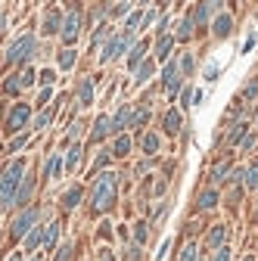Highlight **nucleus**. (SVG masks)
Masks as SVG:
<instances>
[{
    "instance_id": "nucleus-40",
    "label": "nucleus",
    "mask_w": 258,
    "mask_h": 261,
    "mask_svg": "<svg viewBox=\"0 0 258 261\" xmlns=\"http://www.w3.org/2000/svg\"><path fill=\"white\" fill-rule=\"evenodd\" d=\"M25 143H28V134H19V137H16V140H13V143L7 146V149H10V153H16V149H22Z\"/></svg>"
},
{
    "instance_id": "nucleus-45",
    "label": "nucleus",
    "mask_w": 258,
    "mask_h": 261,
    "mask_svg": "<svg viewBox=\"0 0 258 261\" xmlns=\"http://www.w3.org/2000/svg\"><path fill=\"white\" fill-rule=\"evenodd\" d=\"M127 10H131L127 4H115V7H109V16H124Z\"/></svg>"
},
{
    "instance_id": "nucleus-17",
    "label": "nucleus",
    "mask_w": 258,
    "mask_h": 261,
    "mask_svg": "<svg viewBox=\"0 0 258 261\" xmlns=\"http://www.w3.org/2000/svg\"><path fill=\"white\" fill-rule=\"evenodd\" d=\"M81 156H84V149H81V143H75L69 149V156H66V168H69V171H75V168L81 165Z\"/></svg>"
},
{
    "instance_id": "nucleus-7",
    "label": "nucleus",
    "mask_w": 258,
    "mask_h": 261,
    "mask_svg": "<svg viewBox=\"0 0 258 261\" xmlns=\"http://www.w3.org/2000/svg\"><path fill=\"white\" fill-rule=\"evenodd\" d=\"M31 118V109L28 106H13L10 115H7V130H22Z\"/></svg>"
},
{
    "instance_id": "nucleus-20",
    "label": "nucleus",
    "mask_w": 258,
    "mask_h": 261,
    "mask_svg": "<svg viewBox=\"0 0 258 261\" xmlns=\"http://www.w3.org/2000/svg\"><path fill=\"white\" fill-rule=\"evenodd\" d=\"M90 100H94V84H90V81H81V84H78V106H87Z\"/></svg>"
},
{
    "instance_id": "nucleus-29",
    "label": "nucleus",
    "mask_w": 258,
    "mask_h": 261,
    "mask_svg": "<svg viewBox=\"0 0 258 261\" xmlns=\"http://www.w3.org/2000/svg\"><path fill=\"white\" fill-rule=\"evenodd\" d=\"M239 137H246V124H243V121L233 124V130L227 134V143H239Z\"/></svg>"
},
{
    "instance_id": "nucleus-41",
    "label": "nucleus",
    "mask_w": 258,
    "mask_h": 261,
    "mask_svg": "<svg viewBox=\"0 0 258 261\" xmlns=\"http://www.w3.org/2000/svg\"><path fill=\"white\" fill-rule=\"evenodd\" d=\"M72 252H75V246H62L56 252V261H72Z\"/></svg>"
},
{
    "instance_id": "nucleus-5",
    "label": "nucleus",
    "mask_w": 258,
    "mask_h": 261,
    "mask_svg": "<svg viewBox=\"0 0 258 261\" xmlns=\"http://www.w3.org/2000/svg\"><path fill=\"white\" fill-rule=\"evenodd\" d=\"M78 31H81V13L72 10V13H66V25H62V34H59V37H62L66 44H75Z\"/></svg>"
},
{
    "instance_id": "nucleus-47",
    "label": "nucleus",
    "mask_w": 258,
    "mask_h": 261,
    "mask_svg": "<svg viewBox=\"0 0 258 261\" xmlns=\"http://www.w3.org/2000/svg\"><path fill=\"white\" fill-rule=\"evenodd\" d=\"M146 118H150V109H146V106H137V121H134V124H143Z\"/></svg>"
},
{
    "instance_id": "nucleus-59",
    "label": "nucleus",
    "mask_w": 258,
    "mask_h": 261,
    "mask_svg": "<svg viewBox=\"0 0 258 261\" xmlns=\"http://www.w3.org/2000/svg\"><path fill=\"white\" fill-rule=\"evenodd\" d=\"M255 168H258V159H255Z\"/></svg>"
},
{
    "instance_id": "nucleus-19",
    "label": "nucleus",
    "mask_w": 258,
    "mask_h": 261,
    "mask_svg": "<svg viewBox=\"0 0 258 261\" xmlns=\"http://www.w3.org/2000/svg\"><path fill=\"white\" fill-rule=\"evenodd\" d=\"M165 130H168V134H177L180 130V109H171L168 115H165Z\"/></svg>"
},
{
    "instance_id": "nucleus-57",
    "label": "nucleus",
    "mask_w": 258,
    "mask_h": 261,
    "mask_svg": "<svg viewBox=\"0 0 258 261\" xmlns=\"http://www.w3.org/2000/svg\"><path fill=\"white\" fill-rule=\"evenodd\" d=\"M243 261H255V258H252V255H246V258H243Z\"/></svg>"
},
{
    "instance_id": "nucleus-9",
    "label": "nucleus",
    "mask_w": 258,
    "mask_h": 261,
    "mask_svg": "<svg viewBox=\"0 0 258 261\" xmlns=\"http://www.w3.org/2000/svg\"><path fill=\"white\" fill-rule=\"evenodd\" d=\"M134 121H137V109L121 106V109H118V115L112 118V127H115V130H121V127H131Z\"/></svg>"
},
{
    "instance_id": "nucleus-22",
    "label": "nucleus",
    "mask_w": 258,
    "mask_h": 261,
    "mask_svg": "<svg viewBox=\"0 0 258 261\" xmlns=\"http://www.w3.org/2000/svg\"><path fill=\"white\" fill-rule=\"evenodd\" d=\"M59 162H62L59 156H50V159H47V165H44V177H56V174L62 171V165H59Z\"/></svg>"
},
{
    "instance_id": "nucleus-55",
    "label": "nucleus",
    "mask_w": 258,
    "mask_h": 261,
    "mask_svg": "<svg viewBox=\"0 0 258 261\" xmlns=\"http://www.w3.org/2000/svg\"><path fill=\"white\" fill-rule=\"evenodd\" d=\"M100 261H115V258H112V255H103V258H100Z\"/></svg>"
},
{
    "instance_id": "nucleus-49",
    "label": "nucleus",
    "mask_w": 258,
    "mask_h": 261,
    "mask_svg": "<svg viewBox=\"0 0 258 261\" xmlns=\"http://www.w3.org/2000/svg\"><path fill=\"white\" fill-rule=\"evenodd\" d=\"M53 78H56V75H53L50 69H47V72H41V81H44V84H53Z\"/></svg>"
},
{
    "instance_id": "nucleus-21",
    "label": "nucleus",
    "mask_w": 258,
    "mask_h": 261,
    "mask_svg": "<svg viewBox=\"0 0 258 261\" xmlns=\"http://www.w3.org/2000/svg\"><path fill=\"white\" fill-rule=\"evenodd\" d=\"M41 242H44V230H38V227H34V230L25 236V252H34V249L41 246Z\"/></svg>"
},
{
    "instance_id": "nucleus-36",
    "label": "nucleus",
    "mask_w": 258,
    "mask_h": 261,
    "mask_svg": "<svg viewBox=\"0 0 258 261\" xmlns=\"http://www.w3.org/2000/svg\"><path fill=\"white\" fill-rule=\"evenodd\" d=\"M255 93H258V78L246 81V87H243V97H246V100H255Z\"/></svg>"
},
{
    "instance_id": "nucleus-43",
    "label": "nucleus",
    "mask_w": 258,
    "mask_h": 261,
    "mask_svg": "<svg viewBox=\"0 0 258 261\" xmlns=\"http://www.w3.org/2000/svg\"><path fill=\"white\" fill-rule=\"evenodd\" d=\"M140 22H143V16H140V13H131V16H127V31H134Z\"/></svg>"
},
{
    "instance_id": "nucleus-16",
    "label": "nucleus",
    "mask_w": 258,
    "mask_h": 261,
    "mask_svg": "<svg viewBox=\"0 0 258 261\" xmlns=\"http://www.w3.org/2000/svg\"><path fill=\"white\" fill-rule=\"evenodd\" d=\"M81 199H84V190H81V186H72V190L62 196V209H66V212H72Z\"/></svg>"
},
{
    "instance_id": "nucleus-15",
    "label": "nucleus",
    "mask_w": 258,
    "mask_h": 261,
    "mask_svg": "<svg viewBox=\"0 0 258 261\" xmlns=\"http://www.w3.org/2000/svg\"><path fill=\"white\" fill-rule=\"evenodd\" d=\"M193 25H196L193 16H183L180 22H177V34L174 37H177V41H190V37H193Z\"/></svg>"
},
{
    "instance_id": "nucleus-24",
    "label": "nucleus",
    "mask_w": 258,
    "mask_h": 261,
    "mask_svg": "<svg viewBox=\"0 0 258 261\" xmlns=\"http://www.w3.org/2000/svg\"><path fill=\"white\" fill-rule=\"evenodd\" d=\"M143 53H146V44H137L131 53H127V69H137L140 59H143Z\"/></svg>"
},
{
    "instance_id": "nucleus-8",
    "label": "nucleus",
    "mask_w": 258,
    "mask_h": 261,
    "mask_svg": "<svg viewBox=\"0 0 258 261\" xmlns=\"http://www.w3.org/2000/svg\"><path fill=\"white\" fill-rule=\"evenodd\" d=\"M62 25H66V13H59V10H50L47 16H44V34H62Z\"/></svg>"
},
{
    "instance_id": "nucleus-52",
    "label": "nucleus",
    "mask_w": 258,
    "mask_h": 261,
    "mask_svg": "<svg viewBox=\"0 0 258 261\" xmlns=\"http://www.w3.org/2000/svg\"><path fill=\"white\" fill-rule=\"evenodd\" d=\"M252 47H255V34H249V41H246V44H243V53H249V50H252Z\"/></svg>"
},
{
    "instance_id": "nucleus-28",
    "label": "nucleus",
    "mask_w": 258,
    "mask_h": 261,
    "mask_svg": "<svg viewBox=\"0 0 258 261\" xmlns=\"http://www.w3.org/2000/svg\"><path fill=\"white\" fill-rule=\"evenodd\" d=\"M72 66H75V50H72V47H66L62 53H59V69H72Z\"/></svg>"
},
{
    "instance_id": "nucleus-60",
    "label": "nucleus",
    "mask_w": 258,
    "mask_h": 261,
    "mask_svg": "<svg viewBox=\"0 0 258 261\" xmlns=\"http://www.w3.org/2000/svg\"><path fill=\"white\" fill-rule=\"evenodd\" d=\"M31 261H38V258H31Z\"/></svg>"
},
{
    "instance_id": "nucleus-14",
    "label": "nucleus",
    "mask_w": 258,
    "mask_h": 261,
    "mask_svg": "<svg viewBox=\"0 0 258 261\" xmlns=\"http://www.w3.org/2000/svg\"><path fill=\"white\" fill-rule=\"evenodd\" d=\"M230 28H233L230 13H221V16L215 19V37H227V34H230Z\"/></svg>"
},
{
    "instance_id": "nucleus-37",
    "label": "nucleus",
    "mask_w": 258,
    "mask_h": 261,
    "mask_svg": "<svg viewBox=\"0 0 258 261\" xmlns=\"http://www.w3.org/2000/svg\"><path fill=\"white\" fill-rule=\"evenodd\" d=\"M34 78H38V75H34V69H25V72L19 75V84H22V87H31Z\"/></svg>"
},
{
    "instance_id": "nucleus-30",
    "label": "nucleus",
    "mask_w": 258,
    "mask_h": 261,
    "mask_svg": "<svg viewBox=\"0 0 258 261\" xmlns=\"http://www.w3.org/2000/svg\"><path fill=\"white\" fill-rule=\"evenodd\" d=\"M131 153V137H118L115 140V156H127Z\"/></svg>"
},
{
    "instance_id": "nucleus-27",
    "label": "nucleus",
    "mask_w": 258,
    "mask_h": 261,
    "mask_svg": "<svg viewBox=\"0 0 258 261\" xmlns=\"http://www.w3.org/2000/svg\"><path fill=\"white\" fill-rule=\"evenodd\" d=\"M224 236H227V230H224V227H215V230L209 233V246L221 249V246H224Z\"/></svg>"
},
{
    "instance_id": "nucleus-58",
    "label": "nucleus",
    "mask_w": 258,
    "mask_h": 261,
    "mask_svg": "<svg viewBox=\"0 0 258 261\" xmlns=\"http://www.w3.org/2000/svg\"><path fill=\"white\" fill-rule=\"evenodd\" d=\"M255 124H258V112H255Z\"/></svg>"
},
{
    "instance_id": "nucleus-50",
    "label": "nucleus",
    "mask_w": 258,
    "mask_h": 261,
    "mask_svg": "<svg viewBox=\"0 0 258 261\" xmlns=\"http://www.w3.org/2000/svg\"><path fill=\"white\" fill-rule=\"evenodd\" d=\"M206 78H209V81L218 78V66H209V69H206Z\"/></svg>"
},
{
    "instance_id": "nucleus-3",
    "label": "nucleus",
    "mask_w": 258,
    "mask_h": 261,
    "mask_svg": "<svg viewBox=\"0 0 258 261\" xmlns=\"http://www.w3.org/2000/svg\"><path fill=\"white\" fill-rule=\"evenodd\" d=\"M34 224H38V212H34V209H22L19 215H16V221L10 224V236L13 239H25L34 230Z\"/></svg>"
},
{
    "instance_id": "nucleus-38",
    "label": "nucleus",
    "mask_w": 258,
    "mask_h": 261,
    "mask_svg": "<svg viewBox=\"0 0 258 261\" xmlns=\"http://www.w3.org/2000/svg\"><path fill=\"white\" fill-rule=\"evenodd\" d=\"M146 233H150V227H146V224H137V230H134V239H137V246H140V242H146V239H150Z\"/></svg>"
},
{
    "instance_id": "nucleus-1",
    "label": "nucleus",
    "mask_w": 258,
    "mask_h": 261,
    "mask_svg": "<svg viewBox=\"0 0 258 261\" xmlns=\"http://www.w3.org/2000/svg\"><path fill=\"white\" fill-rule=\"evenodd\" d=\"M22 180H25V165L22 162H10L4 177H0V205H4V209H13L16 205V193H19Z\"/></svg>"
},
{
    "instance_id": "nucleus-13",
    "label": "nucleus",
    "mask_w": 258,
    "mask_h": 261,
    "mask_svg": "<svg viewBox=\"0 0 258 261\" xmlns=\"http://www.w3.org/2000/svg\"><path fill=\"white\" fill-rule=\"evenodd\" d=\"M212 10H221V4H199V7L193 10V22H196V25H206L209 16H212Z\"/></svg>"
},
{
    "instance_id": "nucleus-12",
    "label": "nucleus",
    "mask_w": 258,
    "mask_h": 261,
    "mask_svg": "<svg viewBox=\"0 0 258 261\" xmlns=\"http://www.w3.org/2000/svg\"><path fill=\"white\" fill-rule=\"evenodd\" d=\"M31 193H34V177L25 174V180H22V186H19V193H16V205H22V209H25V202L31 199Z\"/></svg>"
},
{
    "instance_id": "nucleus-25",
    "label": "nucleus",
    "mask_w": 258,
    "mask_h": 261,
    "mask_svg": "<svg viewBox=\"0 0 258 261\" xmlns=\"http://www.w3.org/2000/svg\"><path fill=\"white\" fill-rule=\"evenodd\" d=\"M177 261H202V258H199V246H196V242H187Z\"/></svg>"
},
{
    "instance_id": "nucleus-26",
    "label": "nucleus",
    "mask_w": 258,
    "mask_h": 261,
    "mask_svg": "<svg viewBox=\"0 0 258 261\" xmlns=\"http://www.w3.org/2000/svg\"><path fill=\"white\" fill-rule=\"evenodd\" d=\"M227 174H230V162H218V165H215V171H212V183H221Z\"/></svg>"
},
{
    "instance_id": "nucleus-53",
    "label": "nucleus",
    "mask_w": 258,
    "mask_h": 261,
    "mask_svg": "<svg viewBox=\"0 0 258 261\" xmlns=\"http://www.w3.org/2000/svg\"><path fill=\"white\" fill-rule=\"evenodd\" d=\"M239 146H243V149H252V146H255V137H252V134H249V137H246V140H243V143H239Z\"/></svg>"
},
{
    "instance_id": "nucleus-42",
    "label": "nucleus",
    "mask_w": 258,
    "mask_h": 261,
    "mask_svg": "<svg viewBox=\"0 0 258 261\" xmlns=\"http://www.w3.org/2000/svg\"><path fill=\"white\" fill-rule=\"evenodd\" d=\"M53 121V112L47 109V112H41V115H38V121H34V127H44V124H50Z\"/></svg>"
},
{
    "instance_id": "nucleus-44",
    "label": "nucleus",
    "mask_w": 258,
    "mask_h": 261,
    "mask_svg": "<svg viewBox=\"0 0 258 261\" xmlns=\"http://www.w3.org/2000/svg\"><path fill=\"white\" fill-rule=\"evenodd\" d=\"M212 261H230V249H227V246H221V249L215 252V258H212Z\"/></svg>"
},
{
    "instance_id": "nucleus-51",
    "label": "nucleus",
    "mask_w": 258,
    "mask_h": 261,
    "mask_svg": "<svg viewBox=\"0 0 258 261\" xmlns=\"http://www.w3.org/2000/svg\"><path fill=\"white\" fill-rule=\"evenodd\" d=\"M103 165H109V153H100L97 156V168H103Z\"/></svg>"
},
{
    "instance_id": "nucleus-54",
    "label": "nucleus",
    "mask_w": 258,
    "mask_h": 261,
    "mask_svg": "<svg viewBox=\"0 0 258 261\" xmlns=\"http://www.w3.org/2000/svg\"><path fill=\"white\" fill-rule=\"evenodd\" d=\"M50 93H53V90H50V87H44V90H41V97H38V100H41V103H47V100H50Z\"/></svg>"
},
{
    "instance_id": "nucleus-23",
    "label": "nucleus",
    "mask_w": 258,
    "mask_h": 261,
    "mask_svg": "<svg viewBox=\"0 0 258 261\" xmlns=\"http://www.w3.org/2000/svg\"><path fill=\"white\" fill-rule=\"evenodd\" d=\"M56 236H59V224L53 221L44 227V246H56Z\"/></svg>"
},
{
    "instance_id": "nucleus-2",
    "label": "nucleus",
    "mask_w": 258,
    "mask_h": 261,
    "mask_svg": "<svg viewBox=\"0 0 258 261\" xmlns=\"http://www.w3.org/2000/svg\"><path fill=\"white\" fill-rule=\"evenodd\" d=\"M115 205V174H103L97 183H94V193H90V209L97 215L109 212Z\"/></svg>"
},
{
    "instance_id": "nucleus-6",
    "label": "nucleus",
    "mask_w": 258,
    "mask_h": 261,
    "mask_svg": "<svg viewBox=\"0 0 258 261\" xmlns=\"http://www.w3.org/2000/svg\"><path fill=\"white\" fill-rule=\"evenodd\" d=\"M162 84H165V90H168V93H177L180 90V62H165Z\"/></svg>"
},
{
    "instance_id": "nucleus-31",
    "label": "nucleus",
    "mask_w": 258,
    "mask_h": 261,
    "mask_svg": "<svg viewBox=\"0 0 258 261\" xmlns=\"http://www.w3.org/2000/svg\"><path fill=\"white\" fill-rule=\"evenodd\" d=\"M112 41V34H109V28H97L94 31V47H100V44H109Z\"/></svg>"
},
{
    "instance_id": "nucleus-56",
    "label": "nucleus",
    "mask_w": 258,
    "mask_h": 261,
    "mask_svg": "<svg viewBox=\"0 0 258 261\" xmlns=\"http://www.w3.org/2000/svg\"><path fill=\"white\" fill-rule=\"evenodd\" d=\"M10 261H22V258H19V255H13V258H10Z\"/></svg>"
},
{
    "instance_id": "nucleus-61",
    "label": "nucleus",
    "mask_w": 258,
    "mask_h": 261,
    "mask_svg": "<svg viewBox=\"0 0 258 261\" xmlns=\"http://www.w3.org/2000/svg\"><path fill=\"white\" fill-rule=\"evenodd\" d=\"M255 218H258V212H255Z\"/></svg>"
},
{
    "instance_id": "nucleus-39",
    "label": "nucleus",
    "mask_w": 258,
    "mask_h": 261,
    "mask_svg": "<svg viewBox=\"0 0 258 261\" xmlns=\"http://www.w3.org/2000/svg\"><path fill=\"white\" fill-rule=\"evenodd\" d=\"M193 100H196V93H193L190 87H183V93H180V109H187Z\"/></svg>"
},
{
    "instance_id": "nucleus-4",
    "label": "nucleus",
    "mask_w": 258,
    "mask_h": 261,
    "mask_svg": "<svg viewBox=\"0 0 258 261\" xmlns=\"http://www.w3.org/2000/svg\"><path fill=\"white\" fill-rule=\"evenodd\" d=\"M31 53H34V37H31V34H22L19 41H16V44L7 50V62H10V66H16V62H25Z\"/></svg>"
},
{
    "instance_id": "nucleus-34",
    "label": "nucleus",
    "mask_w": 258,
    "mask_h": 261,
    "mask_svg": "<svg viewBox=\"0 0 258 261\" xmlns=\"http://www.w3.org/2000/svg\"><path fill=\"white\" fill-rule=\"evenodd\" d=\"M150 75H153V62H150V59H146V62L140 66V72H137V84H143L146 78H150Z\"/></svg>"
},
{
    "instance_id": "nucleus-32",
    "label": "nucleus",
    "mask_w": 258,
    "mask_h": 261,
    "mask_svg": "<svg viewBox=\"0 0 258 261\" xmlns=\"http://www.w3.org/2000/svg\"><path fill=\"white\" fill-rule=\"evenodd\" d=\"M143 149H146V153L153 156L156 149H159V137H156V134H146V137H143Z\"/></svg>"
},
{
    "instance_id": "nucleus-11",
    "label": "nucleus",
    "mask_w": 258,
    "mask_h": 261,
    "mask_svg": "<svg viewBox=\"0 0 258 261\" xmlns=\"http://www.w3.org/2000/svg\"><path fill=\"white\" fill-rule=\"evenodd\" d=\"M215 202H218V190H215V186H209V190H202V193L196 196V209H199V212L215 209Z\"/></svg>"
},
{
    "instance_id": "nucleus-33",
    "label": "nucleus",
    "mask_w": 258,
    "mask_h": 261,
    "mask_svg": "<svg viewBox=\"0 0 258 261\" xmlns=\"http://www.w3.org/2000/svg\"><path fill=\"white\" fill-rule=\"evenodd\" d=\"M246 186H249V190H258V168L255 165L246 171Z\"/></svg>"
},
{
    "instance_id": "nucleus-10",
    "label": "nucleus",
    "mask_w": 258,
    "mask_h": 261,
    "mask_svg": "<svg viewBox=\"0 0 258 261\" xmlns=\"http://www.w3.org/2000/svg\"><path fill=\"white\" fill-rule=\"evenodd\" d=\"M109 130H112V118H109V115H100L97 121H94V130H90V140H106V134H109Z\"/></svg>"
},
{
    "instance_id": "nucleus-46",
    "label": "nucleus",
    "mask_w": 258,
    "mask_h": 261,
    "mask_svg": "<svg viewBox=\"0 0 258 261\" xmlns=\"http://www.w3.org/2000/svg\"><path fill=\"white\" fill-rule=\"evenodd\" d=\"M180 72H183V75L193 72V56H183V59H180Z\"/></svg>"
},
{
    "instance_id": "nucleus-18",
    "label": "nucleus",
    "mask_w": 258,
    "mask_h": 261,
    "mask_svg": "<svg viewBox=\"0 0 258 261\" xmlns=\"http://www.w3.org/2000/svg\"><path fill=\"white\" fill-rule=\"evenodd\" d=\"M171 44H174V37H171V34H159V44H156V59H165V56H168V50H171Z\"/></svg>"
},
{
    "instance_id": "nucleus-35",
    "label": "nucleus",
    "mask_w": 258,
    "mask_h": 261,
    "mask_svg": "<svg viewBox=\"0 0 258 261\" xmlns=\"http://www.w3.org/2000/svg\"><path fill=\"white\" fill-rule=\"evenodd\" d=\"M19 90H22V84H19V75H13V78H7V93H10V97H16Z\"/></svg>"
},
{
    "instance_id": "nucleus-48",
    "label": "nucleus",
    "mask_w": 258,
    "mask_h": 261,
    "mask_svg": "<svg viewBox=\"0 0 258 261\" xmlns=\"http://www.w3.org/2000/svg\"><path fill=\"white\" fill-rule=\"evenodd\" d=\"M81 127H84L81 121H75V124H72V127H69V140H78V134H81Z\"/></svg>"
}]
</instances>
